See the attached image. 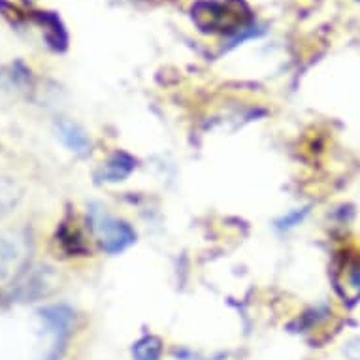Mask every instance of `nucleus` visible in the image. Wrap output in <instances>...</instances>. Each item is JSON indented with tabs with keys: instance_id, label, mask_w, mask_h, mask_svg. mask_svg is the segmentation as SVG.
Listing matches in <instances>:
<instances>
[{
	"instance_id": "nucleus-10",
	"label": "nucleus",
	"mask_w": 360,
	"mask_h": 360,
	"mask_svg": "<svg viewBox=\"0 0 360 360\" xmlns=\"http://www.w3.org/2000/svg\"><path fill=\"white\" fill-rule=\"evenodd\" d=\"M49 360H57V359H55V356H51V359H49Z\"/></svg>"
},
{
	"instance_id": "nucleus-6",
	"label": "nucleus",
	"mask_w": 360,
	"mask_h": 360,
	"mask_svg": "<svg viewBox=\"0 0 360 360\" xmlns=\"http://www.w3.org/2000/svg\"><path fill=\"white\" fill-rule=\"evenodd\" d=\"M21 259L19 248L15 242H10L6 238H0V278H6L12 274V266L15 268Z\"/></svg>"
},
{
	"instance_id": "nucleus-7",
	"label": "nucleus",
	"mask_w": 360,
	"mask_h": 360,
	"mask_svg": "<svg viewBox=\"0 0 360 360\" xmlns=\"http://www.w3.org/2000/svg\"><path fill=\"white\" fill-rule=\"evenodd\" d=\"M160 353H162V343L155 336L142 338L132 347V354L136 360H159Z\"/></svg>"
},
{
	"instance_id": "nucleus-2",
	"label": "nucleus",
	"mask_w": 360,
	"mask_h": 360,
	"mask_svg": "<svg viewBox=\"0 0 360 360\" xmlns=\"http://www.w3.org/2000/svg\"><path fill=\"white\" fill-rule=\"evenodd\" d=\"M96 229L101 232L102 248L106 249L108 253H119L134 242V231L130 229L127 223L121 221H113L110 217L98 219Z\"/></svg>"
},
{
	"instance_id": "nucleus-8",
	"label": "nucleus",
	"mask_w": 360,
	"mask_h": 360,
	"mask_svg": "<svg viewBox=\"0 0 360 360\" xmlns=\"http://www.w3.org/2000/svg\"><path fill=\"white\" fill-rule=\"evenodd\" d=\"M59 238L60 243H63V248H65L70 255H79L85 251V243H83L82 236H79L76 231L68 229V226H63Z\"/></svg>"
},
{
	"instance_id": "nucleus-4",
	"label": "nucleus",
	"mask_w": 360,
	"mask_h": 360,
	"mask_svg": "<svg viewBox=\"0 0 360 360\" xmlns=\"http://www.w3.org/2000/svg\"><path fill=\"white\" fill-rule=\"evenodd\" d=\"M41 319L48 323V326L53 332H57L59 336H65L68 334L72 328V321H74V315L68 307L65 306H51L41 309Z\"/></svg>"
},
{
	"instance_id": "nucleus-5",
	"label": "nucleus",
	"mask_w": 360,
	"mask_h": 360,
	"mask_svg": "<svg viewBox=\"0 0 360 360\" xmlns=\"http://www.w3.org/2000/svg\"><path fill=\"white\" fill-rule=\"evenodd\" d=\"M134 159H130L129 155L117 153L110 162L106 165L104 170V177L108 181H121L123 177H127L130 172L134 170Z\"/></svg>"
},
{
	"instance_id": "nucleus-3",
	"label": "nucleus",
	"mask_w": 360,
	"mask_h": 360,
	"mask_svg": "<svg viewBox=\"0 0 360 360\" xmlns=\"http://www.w3.org/2000/svg\"><path fill=\"white\" fill-rule=\"evenodd\" d=\"M59 136L63 140L66 148L74 151L77 155H87L91 143H89V138L85 136L79 127H76L74 123H68V121H63L59 124Z\"/></svg>"
},
{
	"instance_id": "nucleus-9",
	"label": "nucleus",
	"mask_w": 360,
	"mask_h": 360,
	"mask_svg": "<svg viewBox=\"0 0 360 360\" xmlns=\"http://www.w3.org/2000/svg\"><path fill=\"white\" fill-rule=\"evenodd\" d=\"M304 215H306V210H302V212L290 213V215H287V217H285L283 221L279 223V226H281V229H283V226H285V229H289V226H295L296 223H300Z\"/></svg>"
},
{
	"instance_id": "nucleus-1",
	"label": "nucleus",
	"mask_w": 360,
	"mask_h": 360,
	"mask_svg": "<svg viewBox=\"0 0 360 360\" xmlns=\"http://www.w3.org/2000/svg\"><path fill=\"white\" fill-rule=\"evenodd\" d=\"M193 19L204 32H238L243 30L245 21L242 19V12L232 10L226 4L215 0H200L193 6Z\"/></svg>"
}]
</instances>
